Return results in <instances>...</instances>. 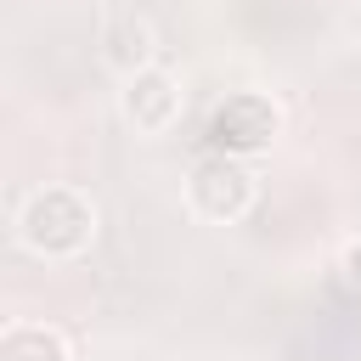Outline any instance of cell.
I'll return each mask as SVG.
<instances>
[{
	"label": "cell",
	"instance_id": "obj_1",
	"mask_svg": "<svg viewBox=\"0 0 361 361\" xmlns=\"http://www.w3.org/2000/svg\"><path fill=\"white\" fill-rule=\"evenodd\" d=\"M17 243L34 259H79L96 243V203L79 186H39L17 209Z\"/></svg>",
	"mask_w": 361,
	"mask_h": 361
},
{
	"label": "cell",
	"instance_id": "obj_6",
	"mask_svg": "<svg viewBox=\"0 0 361 361\" xmlns=\"http://www.w3.org/2000/svg\"><path fill=\"white\" fill-rule=\"evenodd\" d=\"M0 361H73V350L51 322H11L0 333Z\"/></svg>",
	"mask_w": 361,
	"mask_h": 361
},
{
	"label": "cell",
	"instance_id": "obj_8",
	"mask_svg": "<svg viewBox=\"0 0 361 361\" xmlns=\"http://www.w3.org/2000/svg\"><path fill=\"white\" fill-rule=\"evenodd\" d=\"M355 56H361V34H355Z\"/></svg>",
	"mask_w": 361,
	"mask_h": 361
},
{
	"label": "cell",
	"instance_id": "obj_4",
	"mask_svg": "<svg viewBox=\"0 0 361 361\" xmlns=\"http://www.w3.org/2000/svg\"><path fill=\"white\" fill-rule=\"evenodd\" d=\"M180 102H186V96H180V79H175L164 62L118 79V113H124V124H130L135 135H169V130L180 124Z\"/></svg>",
	"mask_w": 361,
	"mask_h": 361
},
{
	"label": "cell",
	"instance_id": "obj_3",
	"mask_svg": "<svg viewBox=\"0 0 361 361\" xmlns=\"http://www.w3.org/2000/svg\"><path fill=\"white\" fill-rule=\"evenodd\" d=\"M254 197H259V180H254V169H248L243 158L209 152V158L192 164V175H186V209H192L197 220H209V226L243 220V214L254 209Z\"/></svg>",
	"mask_w": 361,
	"mask_h": 361
},
{
	"label": "cell",
	"instance_id": "obj_5",
	"mask_svg": "<svg viewBox=\"0 0 361 361\" xmlns=\"http://www.w3.org/2000/svg\"><path fill=\"white\" fill-rule=\"evenodd\" d=\"M102 62H107L118 79L152 68V62H158V34H152V23L135 17V11H130V17H113V23L102 28Z\"/></svg>",
	"mask_w": 361,
	"mask_h": 361
},
{
	"label": "cell",
	"instance_id": "obj_7",
	"mask_svg": "<svg viewBox=\"0 0 361 361\" xmlns=\"http://www.w3.org/2000/svg\"><path fill=\"white\" fill-rule=\"evenodd\" d=\"M338 276H344V288H350V293H361V231L338 248Z\"/></svg>",
	"mask_w": 361,
	"mask_h": 361
},
{
	"label": "cell",
	"instance_id": "obj_2",
	"mask_svg": "<svg viewBox=\"0 0 361 361\" xmlns=\"http://www.w3.org/2000/svg\"><path fill=\"white\" fill-rule=\"evenodd\" d=\"M203 135H209V147L226 152V158H254V152H265V147L282 135V107H276V96H265V90H231L226 102H214Z\"/></svg>",
	"mask_w": 361,
	"mask_h": 361
}]
</instances>
